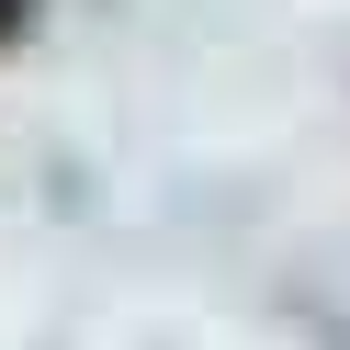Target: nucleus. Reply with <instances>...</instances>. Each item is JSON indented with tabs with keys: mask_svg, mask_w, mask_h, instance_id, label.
Here are the masks:
<instances>
[{
	"mask_svg": "<svg viewBox=\"0 0 350 350\" xmlns=\"http://www.w3.org/2000/svg\"><path fill=\"white\" fill-rule=\"evenodd\" d=\"M23 23H34V0H0V46H23Z\"/></svg>",
	"mask_w": 350,
	"mask_h": 350,
	"instance_id": "obj_1",
	"label": "nucleus"
}]
</instances>
